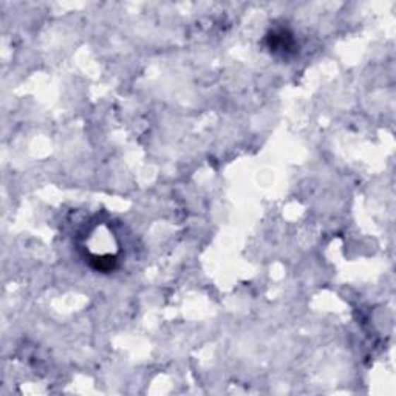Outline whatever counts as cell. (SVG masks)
<instances>
[{
	"mask_svg": "<svg viewBox=\"0 0 396 396\" xmlns=\"http://www.w3.org/2000/svg\"><path fill=\"white\" fill-rule=\"evenodd\" d=\"M266 44L271 53L274 54H294L296 53V40L294 36L287 30H274L266 36Z\"/></svg>",
	"mask_w": 396,
	"mask_h": 396,
	"instance_id": "cell-1",
	"label": "cell"
}]
</instances>
